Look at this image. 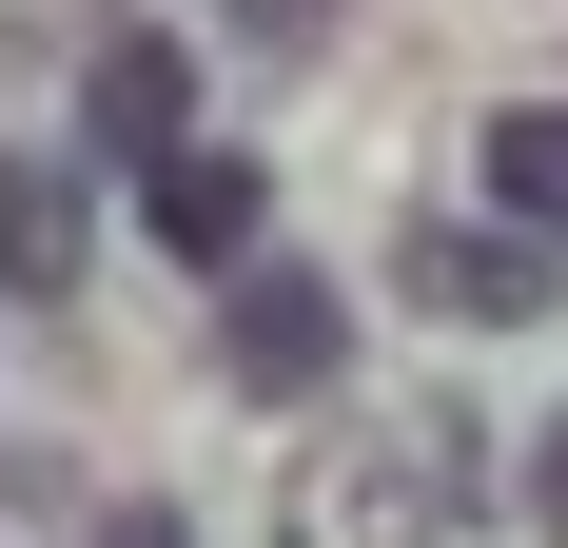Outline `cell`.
<instances>
[{"label":"cell","mask_w":568,"mask_h":548,"mask_svg":"<svg viewBox=\"0 0 568 548\" xmlns=\"http://www.w3.org/2000/svg\"><path fill=\"white\" fill-rule=\"evenodd\" d=\"M490 216L568 255V99H510V118H490Z\"/></svg>","instance_id":"6"},{"label":"cell","mask_w":568,"mask_h":548,"mask_svg":"<svg viewBox=\"0 0 568 548\" xmlns=\"http://www.w3.org/2000/svg\"><path fill=\"white\" fill-rule=\"evenodd\" d=\"M0 294H79V176H0Z\"/></svg>","instance_id":"7"},{"label":"cell","mask_w":568,"mask_h":548,"mask_svg":"<svg viewBox=\"0 0 568 548\" xmlns=\"http://www.w3.org/2000/svg\"><path fill=\"white\" fill-rule=\"evenodd\" d=\"M334 353H353V294H334V274H235V294H216V373L235 392H334Z\"/></svg>","instance_id":"3"},{"label":"cell","mask_w":568,"mask_h":548,"mask_svg":"<svg viewBox=\"0 0 568 548\" xmlns=\"http://www.w3.org/2000/svg\"><path fill=\"white\" fill-rule=\"evenodd\" d=\"M138 216H158V255H176V274H255V216H275V196H255V158L176 138V158L138 176Z\"/></svg>","instance_id":"4"},{"label":"cell","mask_w":568,"mask_h":548,"mask_svg":"<svg viewBox=\"0 0 568 548\" xmlns=\"http://www.w3.org/2000/svg\"><path fill=\"white\" fill-rule=\"evenodd\" d=\"M99 548H196V509H118V529Z\"/></svg>","instance_id":"10"},{"label":"cell","mask_w":568,"mask_h":548,"mask_svg":"<svg viewBox=\"0 0 568 548\" xmlns=\"http://www.w3.org/2000/svg\"><path fill=\"white\" fill-rule=\"evenodd\" d=\"M452 509H490L470 412H373V432H314V450H294L275 548H452Z\"/></svg>","instance_id":"1"},{"label":"cell","mask_w":568,"mask_h":548,"mask_svg":"<svg viewBox=\"0 0 568 548\" xmlns=\"http://www.w3.org/2000/svg\"><path fill=\"white\" fill-rule=\"evenodd\" d=\"M529 529L568 548V412H549V450H529Z\"/></svg>","instance_id":"9"},{"label":"cell","mask_w":568,"mask_h":548,"mask_svg":"<svg viewBox=\"0 0 568 548\" xmlns=\"http://www.w3.org/2000/svg\"><path fill=\"white\" fill-rule=\"evenodd\" d=\"M176 118H196V59H176L158 20H138V40H99V79H79V138L158 176V158H176Z\"/></svg>","instance_id":"5"},{"label":"cell","mask_w":568,"mask_h":548,"mask_svg":"<svg viewBox=\"0 0 568 548\" xmlns=\"http://www.w3.org/2000/svg\"><path fill=\"white\" fill-rule=\"evenodd\" d=\"M393 274H412V314H452V333H529V314L568 294L549 235H510V216H432V235H393Z\"/></svg>","instance_id":"2"},{"label":"cell","mask_w":568,"mask_h":548,"mask_svg":"<svg viewBox=\"0 0 568 548\" xmlns=\"http://www.w3.org/2000/svg\"><path fill=\"white\" fill-rule=\"evenodd\" d=\"M216 20H235L255 59H314V40H334V0H216Z\"/></svg>","instance_id":"8"}]
</instances>
